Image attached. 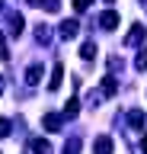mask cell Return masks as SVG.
Returning <instances> with one entry per match:
<instances>
[{"instance_id": "6da1fadb", "label": "cell", "mask_w": 147, "mask_h": 154, "mask_svg": "<svg viewBox=\"0 0 147 154\" xmlns=\"http://www.w3.org/2000/svg\"><path fill=\"white\" fill-rule=\"evenodd\" d=\"M77 32H80V23H77V19H64V23L58 26V35L64 38V42H70V38H77Z\"/></svg>"}, {"instance_id": "7a4b0ae2", "label": "cell", "mask_w": 147, "mask_h": 154, "mask_svg": "<svg viewBox=\"0 0 147 154\" xmlns=\"http://www.w3.org/2000/svg\"><path fill=\"white\" fill-rule=\"evenodd\" d=\"M112 148H115V144H112L109 135H99L96 141H93V154H112Z\"/></svg>"}, {"instance_id": "3957f363", "label": "cell", "mask_w": 147, "mask_h": 154, "mask_svg": "<svg viewBox=\"0 0 147 154\" xmlns=\"http://www.w3.org/2000/svg\"><path fill=\"white\" fill-rule=\"evenodd\" d=\"M61 122H64V116H58V112H45V116H42V125H45L48 132H58Z\"/></svg>"}, {"instance_id": "277c9868", "label": "cell", "mask_w": 147, "mask_h": 154, "mask_svg": "<svg viewBox=\"0 0 147 154\" xmlns=\"http://www.w3.org/2000/svg\"><path fill=\"white\" fill-rule=\"evenodd\" d=\"M99 26H102V29H115L118 26V13H115V10H106V13L99 16Z\"/></svg>"}, {"instance_id": "5b68a950", "label": "cell", "mask_w": 147, "mask_h": 154, "mask_svg": "<svg viewBox=\"0 0 147 154\" xmlns=\"http://www.w3.org/2000/svg\"><path fill=\"white\" fill-rule=\"evenodd\" d=\"M61 80H64V64H54V71H51V80H48V90H58Z\"/></svg>"}, {"instance_id": "8992f818", "label": "cell", "mask_w": 147, "mask_h": 154, "mask_svg": "<svg viewBox=\"0 0 147 154\" xmlns=\"http://www.w3.org/2000/svg\"><path fill=\"white\" fill-rule=\"evenodd\" d=\"M141 38H144V26H141V23H134V26H131V32H128V45H137V42H141Z\"/></svg>"}, {"instance_id": "52a82bcc", "label": "cell", "mask_w": 147, "mask_h": 154, "mask_svg": "<svg viewBox=\"0 0 147 154\" xmlns=\"http://www.w3.org/2000/svg\"><path fill=\"white\" fill-rule=\"evenodd\" d=\"M7 23H10V32H13V35H19V32H22V26H26L19 13H10V16H7Z\"/></svg>"}, {"instance_id": "ba28073f", "label": "cell", "mask_w": 147, "mask_h": 154, "mask_svg": "<svg viewBox=\"0 0 147 154\" xmlns=\"http://www.w3.org/2000/svg\"><path fill=\"white\" fill-rule=\"evenodd\" d=\"M96 55H99V48L93 45V42H83V48H80V58H83V61H93Z\"/></svg>"}, {"instance_id": "9c48e42d", "label": "cell", "mask_w": 147, "mask_h": 154, "mask_svg": "<svg viewBox=\"0 0 147 154\" xmlns=\"http://www.w3.org/2000/svg\"><path fill=\"white\" fill-rule=\"evenodd\" d=\"M77 112H80V103H77V96H70L67 103H64V119H74Z\"/></svg>"}, {"instance_id": "30bf717a", "label": "cell", "mask_w": 147, "mask_h": 154, "mask_svg": "<svg viewBox=\"0 0 147 154\" xmlns=\"http://www.w3.org/2000/svg\"><path fill=\"white\" fill-rule=\"evenodd\" d=\"M26 84H32V87L42 84V67H39V64H32L29 71H26Z\"/></svg>"}, {"instance_id": "8fae6325", "label": "cell", "mask_w": 147, "mask_h": 154, "mask_svg": "<svg viewBox=\"0 0 147 154\" xmlns=\"http://www.w3.org/2000/svg\"><path fill=\"white\" fill-rule=\"evenodd\" d=\"M32 151L35 154H51V144L45 138H32Z\"/></svg>"}, {"instance_id": "7c38bea8", "label": "cell", "mask_w": 147, "mask_h": 154, "mask_svg": "<svg viewBox=\"0 0 147 154\" xmlns=\"http://www.w3.org/2000/svg\"><path fill=\"white\" fill-rule=\"evenodd\" d=\"M115 90H118L115 77H102V93H106V96H112V93H115Z\"/></svg>"}, {"instance_id": "4fadbf2b", "label": "cell", "mask_w": 147, "mask_h": 154, "mask_svg": "<svg viewBox=\"0 0 147 154\" xmlns=\"http://www.w3.org/2000/svg\"><path fill=\"white\" fill-rule=\"evenodd\" d=\"M128 122L134 125V128H137V125H144V112H141V109H131V112H128Z\"/></svg>"}, {"instance_id": "5bb4252c", "label": "cell", "mask_w": 147, "mask_h": 154, "mask_svg": "<svg viewBox=\"0 0 147 154\" xmlns=\"http://www.w3.org/2000/svg\"><path fill=\"white\" fill-rule=\"evenodd\" d=\"M134 67H137V71H147V48H141V51H137V58H134Z\"/></svg>"}, {"instance_id": "9a60e30c", "label": "cell", "mask_w": 147, "mask_h": 154, "mask_svg": "<svg viewBox=\"0 0 147 154\" xmlns=\"http://www.w3.org/2000/svg\"><path fill=\"white\" fill-rule=\"evenodd\" d=\"M61 154H80V138H70L67 144H64V151Z\"/></svg>"}, {"instance_id": "2e32d148", "label": "cell", "mask_w": 147, "mask_h": 154, "mask_svg": "<svg viewBox=\"0 0 147 154\" xmlns=\"http://www.w3.org/2000/svg\"><path fill=\"white\" fill-rule=\"evenodd\" d=\"M0 58H3V61L10 58V48H7V38H3V32H0Z\"/></svg>"}, {"instance_id": "e0dca14e", "label": "cell", "mask_w": 147, "mask_h": 154, "mask_svg": "<svg viewBox=\"0 0 147 154\" xmlns=\"http://www.w3.org/2000/svg\"><path fill=\"white\" fill-rule=\"evenodd\" d=\"M45 10H48V13H58V10H61V0H45Z\"/></svg>"}, {"instance_id": "ac0fdd59", "label": "cell", "mask_w": 147, "mask_h": 154, "mask_svg": "<svg viewBox=\"0 0 147 154\" xmlns=\"http://www.w3.org/2000/svg\"><path fill=\"white\" fill-rule=\"evenodd\" d=\"M10 135V119H0V138H7Z\"/></svg>"}, {"instance_id": "d6986e66", "label": "cell", "mask_w": 147, "mask_h": 154, "mask_svg": "<svg viewBox=\"0 0 147 154\" xmlns=\"http://www.w3.org/2000/svg\"><path fill=\"white\" fill-rule=\"evenodd\" d=\"M90 3H93V0H74V10H77V13H83Z\"/></svg>"}, {"instance_id": "ffe728a7", "label": "cell", "mask_w": 147, "mask_h": 154, "mask_svg": "<svg viewBox=\"0 0 147 154\" xmlns=\"http://www.w3.org/2000/svg\"><path fill=\"white\" fill-rule=\"evenodd\" d=\"M141 148H144V154H147V132H144V141H141Z\"/></svg>"}, {"instance_id": "44dd1931", "label": "cell", "mask_w": 147, "mask_h": 154, "mask_svg": "<svg viewBox=\"0 0 147 154\" xmlns=\"http://www.w3.org/2000/svg\"><path fill=\"white\" fill-rule=\"evenodd\" d=\"M29 7H42V0H29Z\"/></svg>"}, {"instance_id": "7402d4cb", "label": "cell", "mask_w": 147, "mask_h": 154, "mask_svg": "<svg viewBox=\"0 0 147 154\" xmlns=\"http://www.w3.org/2000/svg\"><path fill=\"white\" fill-rule=\"evenodd\" d=\"M0 93H3V77H0Z\"/></svg>"}, {"instance_id": "603a6c76", "label": "cell", "mask_w": 147, "mask_h": 154, "mask_svg": "<svg viewBox=\"0 0 147 154\" xmlns=\"http://www.w3.org/2000/svg\"><path fill=\"white\" fill-rule=\"evenodd\" d=\"M106 3H115V0H106Z\"/></svg>"}, {"instance_id": "cb8c5ba5", "label": "cell", "mask_w": 147, "mask_h": 154, "mask_svg": "<svg viewBox=\"0 0 147 154\" xmlns=\"http://www.w3.org/2000/svg\"><path fill=\"white\" fill-rule=\"evenodd\" d=\"M144 3H147V0H144Z\"/></svg>"}]
</instances>
